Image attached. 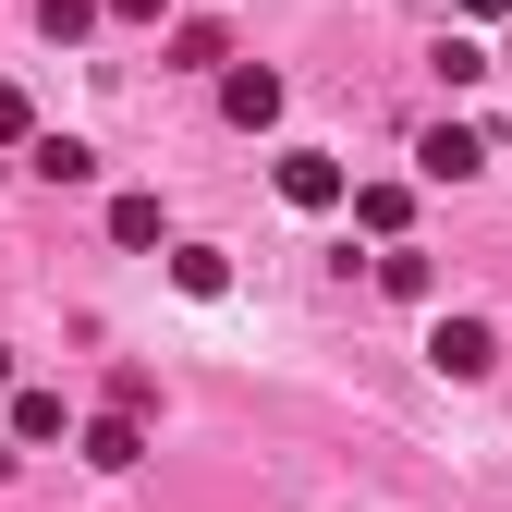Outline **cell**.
<instances>
[{
  "instance_id": "13",
  "label": "cell",
  "mask_w": 512,
  "mask_h": 512,
  "mask_svg": "<svg viewBox=\"0 0 512 512\" xmlns=\"http://www.w3.org/2000/svg\"><path fill=\"white\" fill-rule=\"evenodd\" d=\"M476 74H500V61H488L476 37H439V86H476Z\"/></svg>"
},
{
  "instance_id": "10",
  "label": "cell",
  "mask_w": 512,
  "mask_h": 512,
  "mask_svg": "<svg viewBox=\"0 0 512 512\" xmlns=\"http://www.w3.org/2000/svg\"><path fill=\"white\" fill-rule=\"evenodd\" d=\"M13 439L49 452V439H61V391H13Z\"/></svg>"
},
{
  "instance_id": "15",
  "label": "cell",
  "mask_w": 512,
  "mask_h": 512,
  "mask_svg": "<svg viewBox=\"0 0 512 512\" xmlns=\"http://www.w3.org/2000/svg\"><path fill=\"white\" fill-rule=\"evenodd\" d=\"M110 13H122V25H159V0H110Z\"/></svg>"
},
{
  "instance_id": "5",
  "label": "cell",
  "mask_w": 512,
  "mask_h": 512,
  "mask_svg": "<svg viewBox=\"0 0 512 512\" xmlns=\"http://www.w3.org/2000/svg\"><path fill=\"white\" fill-rule=\"evenodd\" d=\"M415 171H427V183H476V171H488V135H476V122H439V135L415 147Z\"/></svg>"
},
{
  "instance_id": "11",
  "label": "cell",
  "mask_w": 512,
  "mask_h": 512,
  "mask_svg": "<svg viewBox=\"0 0 512 512\" xmlns=\"http://www.w3.org/2000/svg\"><path fill=\"white\" fill-rule=\"evenodd\" d=\"M98 13H110V0H37V37H61V49H74Z\"/></svg>"
},
{
  "instance_id": "8",
  "label": "cell",
  "mask_w": 512,
  "mask_h": 512,
  "mask_svg": "<svg viewBox=\"0 0 512 512\" xmlns=\"http://www.w3.org/2000/svg\"><path fill=\"white\" fill-rule=\"evenodd\" d=\"M378 293H403V305H427V293H439V269H427L415 244H391V256H378Z\"/></svg>"
},
{
  "instance_id": "14",
  "label": "cell",
  "mask_w": 512,
  "mask_h": 512,
  "mask_svg": "<svg viewBox=\"0 0 512 512\" xmlns=\"http://www.w3.org/2000/svg\"><path fill=\"white\" fill-rule=\"evenodd\" d=\"M0 147H37V110H25V86L0 74Z\"/></svg>"
},
{
  "instance_id": "2",
  "label": "cell",
  "mask_w": 512,
  "mask_h": 512,
  "mask_svg": "<svg viewBox=\"0 0 512 512\" xmlns=\"http://www.w3.org/2000/svg\"><path fill=\"white\" fill-rule=\"evenodd\" d=\"M427 366L439 378H488L500 366V330H488V317H439V330H427Z\"/></svg>"
},
{
  "instance_id": "4",
  "label": "cell",
  "mask_w": 512,
  "mask_h": 512,
  "mask_svg": "<svg viewBox=\"0 0 512 512\" xmlns=\"http://www.w3.org/2000/svg\"><path fill=\"white\" fill-rule=\"evenodd\" d=\"M220 110L244 122V135H269V122H281V74H269V61H232V74H220Z\"/></svg>"
},
{
  "instance_id": "6",
  "label": "cell",
  "mask_w": 512,
  "mask_h": 512,
  "mask_svg": "<svg viewBox=\"0 0 512 512\" xmlns=\"http://www.w3.org/2000/svg\"><path fill=\"white\" fill-rule=\"evenodd\" d=\"M25 171L74 196V183H98V147H74V135H37V147H25Z\"/></svg>"
},
{
  "instance_id": "17",
  "label": "cell",
  "mask_w": 512,
  "mask_h": 512,
  "mask_svg": "<svg viewBox=\"0 0 512 512\" xmlns=\"http://www.w3.org/2000/svg\"><path fill=\"white\" fill-rule=\"evenodd\" d=\"M0 403H13V342H0Z\"/></svg>"
},
{
  "instance_id": "3",
  "label": "cell",
  "mask_w": 512,
  "mask_h": 512,
  "mask_svg": "<svg viewBox=\"0 0 512 512\" xmlns=\"http://www.w3.org/2000/svg\"><path fill=\"white\" fill-rule=\"evenodd\" d=\"M86 464H98V476H135V464H147V415H135V403L86 415Z\"/></svg>"
},
{
  "instance_id": "18",
  "label": "cell",
  "mask_w": 512,
  "mask_h": 512,
  "mask_svg": "<svg viewBox=\"0 0 512 512\" xmlns=\"http://www.w3.org/2000/svg\"><path fill=\"white\" fill-rule=\"evenodd\" d=\"M500 74H512V37H500Z\"/></svg>"
},
{
  "instance_id": "9",
  "label": "cell",
  "mask_w": 512,
  "mask_h": 512,
  "mask_svg": "<svg viewBox=\"0 0 512 512\" xmlns=\"http://www.w3.org/2000/svg\"><path fill=\"white\" fill-rule=\"evenodd\" d=\"M159 232H171V220H159V196H110V244H135V256H147Z\"/></svg>"
},
{
  "instance_id": "16",
  "label": "cell",
  "mask_w": 512,
  "mask_h": 512,
  "mask_svg": "<svg viewBox=\"0 0 512 512\" xmlns=\"http://www.w3.org/2000/svg\"><path fill=\"white\" fill-rule=\"evenodd\" d=\"M452 13H476V25H500V13H512V0H452Z\"/></svg>"
},
{
  "instance_id": "12",
  "label": "cell",
  "mask_w": 512,
  "mask_h": 512,
  "mask_svg": "<svg viewBox=\"0 0 512 512\" xmlns=\"http://www.w3.org/2000/svg\"><path fill=\"white\" fill-rule=\"evenodd\" d=\"M171 281H183V293H196V305H208V293H232V269H220V256H208V244H183V256H171Z\"/></svg>"
},
{
  "instance_id": "1",
  "label": "cell",
  "mask_w": 512,
  "mask_h": 512,
  "mask_svg": "<svg viewBox=\"0 0 512 512\" xmlns=\"http://www.w3.org/2000/svg\"><path fill=\"white\" fill-rule=\"evenodd\" d=\"M269 183H281V208H305V220H317V208H354V171H342L330 147H281Z\"/></svg>"
},
{
  "instance_id": "7",
  "label": "cell",
  "mask_w": 512,
  "mask_h": 512,
  "mask_svg": "<svg viewBox=\"0 0 512 512\" xmlns=\"http://www.w3.org/2000/svg\"><path fill=\"white\" fill-rule=\"evenodd\" d=\"M415 220V183H354V232H403Z\"/></svg>"
}]
</instances>
